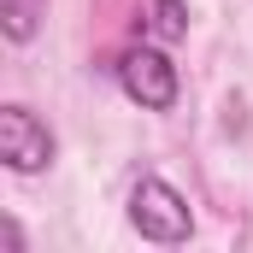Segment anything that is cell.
<instances>
[{
    "instance_id": "obj_1",
    "label": "cell",
    "mask_w": 253,
    "mask_h": 253,
    "mask_svg": "<svg viewBox=\"0 0 253 253\" xmlns=\"http://www.w3.org/2000/svg\"><path fill=\"white\" fill-rule=\"evenodd\" d=\"M129 224H135V236L153 242V248H177V242L194 236L189 200L171 189L165 177H141V183L129 189Z\"/></svg>"
},
{
    "instance_id": "obj_2",
    "label": "cell",
    "mask_w": 253,
    "mask_h": 253,
    "mask_svg": "<svg viewBox=\"0 0 253 253\" xmlns=\"http://www.w3.org/2000/svg\"><path fill=\"white\" fill-rule=\"evenodd\" d=\"M118 88H124L141 112H171V106H177V94H183V77H177L171 53H159V47L135 42V47L118 53Z\"/></svg>"
},
{
    "instance_id": "obj_3",
    "label": "cell",
    "mask_w": 253,
    "mask_h": 253,
    "mask_svg": "<svg viewBox=\"0 0 253 253\" xmlns=\"http://www.w3.org/2000/svg\"><path fill=\"white\" fill-rule=\"evenodd\" d=\"M0 159L18 177H36V171L53 165V129L42 124L30 106H18V100L0 106Z\"/></svg>"
},
{
    "instance_id": "obj_4",
    "label": "cell",
    "mask_w": 253,
    "mask_h": 253,
    "mask_svg": "<svg viewBox=\"0 0 253 253\" xmlns=\"http://www.w3.org/2000/svg\"><path fill=\"white\" fill-rule=\"evenodd\" d=\"M147 36L183 42V36H189V6H183V0H147Z\"/></svg>"
},
{
    "instance_id": "obj_5",
    "label": "cell",
    "mask_w": 253,
    "mask_h": 253,
    "mask_svg": "<svg viewBox=\"0 0 253 253\" xmlns=\"http://www.w3.org/2000/svg\"><path fill=\"white\" fill-rule=\"evenodd\" d=\"M36 6H42V0H0L6 42H30V36H36Z\"/></svg>"
}]
</instances>
